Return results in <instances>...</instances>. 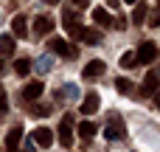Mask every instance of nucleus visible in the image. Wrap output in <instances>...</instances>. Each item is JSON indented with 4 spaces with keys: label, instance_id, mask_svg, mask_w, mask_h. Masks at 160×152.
<instances>
[{
    "label": "nucleus",
    "instance_id": "7",
    "mask_svg": "<svg viewBox=\"0 0 160 152\" xmlns=\"http://www.w3.org/2000/svg\"><path fill=\"white\" fill-rule=\"evenodd\" d=\"M104 135H107V141H115V138H124V124H121V118H118V116H112V118H110V124H107Z\"/></svg>",
    "mask_w": 160,
    "mask_h": 152
},
{
    "label": "nucleus",
    "instance_id": "20",
    "mask_svg": "<svg viewBox=\"0 0 160 152\" xmlns=\"http://www.w3.org/2000/svg\"><path fill=\"white\" fill-rule=\"evenodd\" d=\"M14 71H17L20 76H28V71H31V62H28V59H17V62H14Z\"/></svg>",
    "mask_w": 160,
    "mask_h": 152
},
{
    "label": "nucleus",
    "instance_id": "17",
    "mask_svg": "<svg viewBox=\"0 0 160 152\" xmlns=\"http://www.w3.org/2000/svg\"><path fill=\"white\" fill-rule=\"evenodd\" d=\"M0 54L3 56L14 54V37H0Z\"/></svg>",
    "mask_w": 160,
    "mask_h": 152
},
{
    "label": "nucleus",
    "instance_id": "2",
    "mask_svg": "<svg viewBox=\"0 0 160 152\" xmlns=\"http://www.w3.org/2000/svg\"><path fill=\"white\" fill-rule=\"evenodd\" d=\"M135 59L141 62V65H152L155 59H158V45L152 42V39H146L141 48H138V54H135Z\"/></svg>",
    "mask_w": 160,
    "mask_h": 152
},
{
    "label": "nucleus",
    "instance_id": "22",
    "mask_svg": "<svg viewBox=\"0 0 160 152\" xmlns=\"http://www.w3.org/2000/svg\"><path fill=\"white\" fill-rule=\"evenodd\" d=\"M31 113H34V116H48V113H51V104H34V102H31Z\"/></svg>",
    "mask_w": 160,
    "mask_h": 152
},
{
    "label": "nucleus",
    "instance_id": "8",
    "mask_svg": "<svg viewBox=\"0 0 160 152\" xmlns=\"http://www.w3.org/2000/svg\"><path fill=\"white\" fill-rule=\"evenodd\" d=\"M31 141H37L39 147H45V149H48V147L53 144V133H51L48 127H37V130L31 133Z\"/></svg>",
    "mask_w": 160,
    "mask_h": 152
},
{
    "label": "nucleus",
    "instance_id": "21",
    "mask_svg": "<svg viewBox=\"0 0 160 152\" xmlns=\"http://www.w3.org/2000/svg\"><path fill=\"white\" fill-rule=\"evenodd\" d=\"M115 90H118V93H132V82H129V79H118V82H115Z\"/></svg>",
    "mask_w": 160,
    "mask_h": 152
},
{
    "label": "nucleus",
    "instance_id": "5",
    "mask_svg": "<svg viewBox=\"0 0 160 152\" xmlns=\"http://www.w3.org/2000/svg\"><path fill=\"white\" fill-rule=\"evenodd\" d=\"M101 73H104V62H101V59H93V62H87V65H84V71H82V76H84L87 82H96V79H101Z\"/></svg>",
    "mask_w": 160,
    "mask_h": 152
},
{
    "label": "nucleus",
    "instance_id": "25",
    "mask_svg": "<svg viewBox=\"0 0 160 152\" xmlns=\"http://www.w3.org/2000/svg\"><path fill=\"white\" fill-rule=\"evenodd\" d=\"M124 3H138V0H124Z\"/></svg>",
    "mask_w": 160,
    "mask_h": 152
},
{
    "label": "nucleus",
    "instance_id": "11",
    "mask_svg": "<svg viewBox=\"0 0 160 152\" xmlns=\"http://www.w3.org/2000/svg\"><path fill=\"white\" fill-rule=\"evenodd\" d=\"M158 85H160V76L155 73V71H149V73L143 76V87H141V93H143V96H152V93L158 90Z\"/></svg>",
    "mask_w": 160,
    "mask_h": 152
},
{
    "label": "nucleus",
    "instance_id": "13",
    "mask_svg": "<svg viewBox=\"0 0 160 152\" xmlns=\"http://www.w3.org/2000/svg\"><path fill=\"white\" fill-rule=\"evenodd\" d=\"M76 39H82V42H87V45H96V42H101V34L98 31H90V28H79V34H76Z\"/></svg>",
    "mask_w": 160,
    "mask_h": 152
},
{
    "label": "nucleus",
    "instance_id": "26",
    "mask_svg": "<svg viewBox=\"0 0 160 152\" xmlns=\"http://www.w3.org/2000/svg\"><path fill=\"white\" fill-rule=\"evenodd\" d=\"M45 3H53V0H45Z\"/></svg>",
    "mask_w": 160,
    "mask_h": 152
},
{
    "label": "nucleus",
    "instance_id": "9",
    "mask_svg": "<svg viewBox=\"0 0 160 152\" xmlns=\"http://www.w3.org/2000/svg\"><path fill=\"white\" fill-rule=\"evenodd\" d=\"M98 107H101V96H98V93H87L84 102H82V113H84V116H93Z\"/></svg>",
    "mask_w": 160,
    "mask_h": 152
},
{
    "label": "nucleus",
    "instance_id": "10",
    "mask_svg": "<svg viewBox=\"0 0 160 152\" xmlns=\"http://www.w3.org/2000/svg\"><path fill=\"white\" fill-rule=\"evenodd\" d=\"M51 28H53V20H51L48 14H39V17L34 20V34H37V37H45Z\"/></svg>",
    "mask_w": 160,
    "mask_h": 152
},
{
    "label": "nucleus",
    "instance_id": "3",
    "mask_svg": "<svg viewBox=\"0 0 160 152\" xmlns=\"http://www.w3.org/2000/svg\"><path fill=\"white\" fill-rule=\"evenodd\" d=\"M56 135H59V144L70 149V144H73V116H70V113L62 118V124H59V133H56Z\"/></svg>",
    "mask_w": 160,
    "mask_h": 152
},
{
    "label": "nucleus",
    "instance_id": "15",
    "mask_svg": "<svg viewBox=\"0 0 160 152\" xmlns=\"http://www.w3.org/2000/svg\"><path fill=\"white\" fill-rule=\"evenodd\" d=\"M96 133H98L96 121H79V135H82V138H93Z\"/></svg>",
    "mask_w": 160,
    "mask_h": 152
},
{
    "label": "nucleus",
    "instance_id": "19",
    "mask_svg": "<svg viewBox=\"0 0 160 152\" xmlns=\"http://www.w3.org/2000/svg\"><path fill=\"white\" fill-rule=\"evenodd\" d=\"M138 65V59H135V51H127L124 56H121V68H135Z\"/></svg>",
    "mask_w": 160,
    "mask_h": 152
},
{
    "label": "nucleus",
    "instance_id": "24",
    "mask_svg": "<svg viewBox=\"0 0 160 152\" xmlns=\"http://www.w3.org/2000/svg\"><path fill=\"white\" fill-rule=\"evenodd\" d=\"M70 3H73L76 8H87V3H90V0H70Z\"/></svg>",
    "mask_w": 160,
    "mask_h": 152
},
{
    "label": "nucleus",
    "instance_id": "6",
    "mask_svg": "<svg viewBox=\"0 0 160 152\" xmlns=\"http://www.w3.org/2000/svg\"><path fill=\"white\" fill-rule=\"evenodd\" d=\"M42 90H45V85H42V82H28V85L22 87V102H25V104L37 102V99L42 96Z\"/></svg>",
    "mask_w": 160,
    "mask_h": 152
},
{
    "label": "nucleus",
    "instance_id": "23",
    "mask_svg": "<svg viewBox=\"0 0 160 152\" xmlns=\"http://www.w3.org/2000/svg\"><path fill=\"white\" fill-rule=\"evenodd\" d=\"M8 113V102H6V93H0V116Z\"/></svg>",
    "mask_w": 160,
    "mask_h": 152
},
{
    "label": "nucleus",
    "instance_id": "14",
    "mask_svg": "<svg viewBox=\"0 0 160 152\" xmlns=\"http://www.w3.org/2000/svg\"><path fill=\"white\" fill-rule=\"evenodd\" d=\"M93 20H96L101 28L112 25V17H110V11H107V8H93Z\"/></svg>",
    "mask_w": 160,
    "mask_h": 152
},
{
    "label": "nucleus",
    "instance_id": "12",
    "mask_svg": "<svg viewBox=\"0 0 160 152\" xmlns=\"http://www.w3.org/2000/svg\"><path fill=\"white\" fill-rule=\"evenodd\" d=\"M20 141H22V130H20V127L8 130V135H6V149L17 152V149H20Z\"/></svg>",
    "mask_w": 160,
    "mask_h": 152
},
{
    "label": "nucleus",
    "instance_id": "1",
    "mask_svg": "<svg viewBox=\"0 0 160 152\" xmlns=\"http://www.w3.org/2000/svg\"><path fill=\"white\" fill-rule=\"evenodd\" d=\"M48 48H51L53 54L65 56V59H76V56H79L76 45H70V42H68V39H62V37H51V39H48Z\"/></svg>",
    "mask_w": 160,
    "mask_h": 152
},
{
    "label": "nucleus",
    "instance_id": "4",
    "mask_svg": "<svg viewBox=\"0 0 160 152\" xmlns=\"http://www.w3.org/2000/svg\"><path fill=\"white\" fill-rule=\"evenodd\" d=\"M62 23H65V28H68V34L70 37H76L79 34V11L76 8H65V14H62Z\"/></svg>",
    "mask_w": 160,
    "mask_h": 152
},
{
    "label": "nucleus",
    "instance_id": "18",
    "mask_svg": "<svg viewBox=\"0 0 160 152\" xmlns=\"http://www.w3.org/2000/svg\"><path fill=\"white\" fill-rule=\"evenodd\" d=\"M146 8H149V6L138 3V8H132V23H138V25H141V23H143V17H146Z\"/></svg>",
    "mask_w": 160,
    "mask_h": 152
},
{
    "label": "nucleus",
    "instance_id": "16",
    "mask_svg": "<svg viewBox=\"0 0 160 152\" xmlns=\"http://www.w3.org/2000/svg\"><path fill=\"white\" fill-rule=\"evenodd\" d=\"M11 31H14V37H25V31H28L25 17H14V20H11Z\"/></svg>",
    "mask_w": 160,
    "mask_h": 152
}]
</instances>
